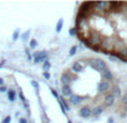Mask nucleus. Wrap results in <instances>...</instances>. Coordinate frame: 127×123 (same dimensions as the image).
Segmentation results:
<instances>
[{
	"label": "nucleus",
	"mask_w": 127,
	"mask_h": 123,
	"mask_svg": "<svg viewBox=\"0 0 127 123\" xmlns=\"http://www.w3.org/2000/svg\"><path fill=\"white\" fill-rule=\"evenodd\" d=\"M63 25H64V19L63 18H60V19L58 20V22H57V26H56V31H57V33H60V31H62Z\"/></svg>",
	"instance_id": "14"
},
{
	"label": "nucleus",
	"mask_w": 127,
	"mask_h": 123,
	"mask_svg": "<svg viewBox=\"0 0 127 123\" xmlns=\"http://www.w3.org/2000/svg\"><path fill=\"white\" fill-rule=\"evenodd\" d=\"M36 46H37V40H36V39H31L30 40V48L33 49Z\"/></svg>",
	"instance_id": "17"
},
{
	"label": "nucleus",
	"mask_w": 127,
	"mask_h": 123,
	"mask_svg": "<svg viewBox=\"0 0 127 123\" xmlns=\"http://www.w3.org/2000/svg\"><path fill=\"white\" fill-rule=\"evenodd\" d=\"M47 54L46 51H42V52H35L32 55L33 57V63L35 64H38V63H41V62H46L47 60Z\"/></svg>",
	"instance_id": "2"
},
{
	"label": "nucleus",
	"mask_w": 127,
	"mask_h": 123,
	"mask_svg": "<svg viewBox=\"0 0 127 123\" xmlns=\"http://www.w3.org/2000/svg\"><path fill=\"white\" fill-rule=\"evenodd\" d=\"M29 34H30V31H27V33H25L24 35H22V39L24 40H26V39H28V36H29Z\"/></svg>",
	"instance_id": "21"
},
{
	"label": "nucleus",
	"mask_w": 127,
	"mask_h": 123,
	"mask_svg": "<svg viewBox=\"0 0 127 123\" xmlns=\"http://www.w3.org/2000/svg\"><path fill=\"white\" fill-rule=\"evenodd\" d=\"M68 123H72V122L71 121H68Z\"/></svg>",
	"instance_id": "32"
},
{
	"label": "nucleus",
	"mask_w": 127,
	"mask_h": 123,
	"mask_svg": "<svg viewBox=\"0 0 127 123\" xmlns=\"http://www.w3.org/2000/svg\"><path fill=\"white\" fill-rule=\"evenodd\" d=\"M42 75H44V77H45L46 79H49V78H50V74H49L48 72H44V73H42Z\"/></svg>",
	"instance_id": "22"
},
{
	"label": "nucleus",
	"mask_w": 127,
	"mask_h": 123,
	"mask_svg": "<svg viewBox=\"0 0 127 123\" xmlns=\"http://www.w3.org/2000/svg\"><path fill=\"white\" fill-rule=\"evenodd\" d=\"M101 74H103V77H104V78L106 79V82H109V81H112V79H113V73L110 72L109 68H107L106 70H104Z\"/></svg>",
	"instance_id": "9"
},
{
	"label": "nucleus",
	"mask_w": 127,
	"mask_h": 123,
	"mask_svg": "<svg viewBox=\"0 0 127 123\" xmlns=\"http://www.w3.org/2000/svg\"><path fill=\"white\" fill-rule=\"evenodd\" d=\"M122 102H123V104H125V105L127 106V94L124 95V97L122 99Z\"/></svg>",
	"instance_id": "23"
},
{
	"label": "nucleus",
	"mask_w": 127,
	"mask_h": 123,
	"mask_svg": "<svg viewBox=\"0 0 127 123\" xmlns=\"http://www.w3.org/2000/svg\"><path fill=\"white\" fill-rule=\"evenodd\" d=\"M83 100L84 99H81V97L78 96V95H74V94H72L71 96L68 99V101H69L70 103L72 104V105H79V104L83 102Z\"/></svg>",
	"instance_id": "7"
},
{
	"label": "nucleus",
	"mask_w": 127,
	"mask_h": 123,
	"mask_svg": "<svg viewBox=\"0 0 127 123\" xmlns=\"http://www.w3.org/2000/svg\"><path fill=\"white\" fill-rule=\"evenodd\" d=\"M2 84H3V79H2V78H0V86H1Z\"/></svg>",
	"instance_id": "30"
},
{
	"label": "nucleus",
	"mask_w": 127,
	"mask_h": 123,
	"mask_svg": "<svg viewBox=\"0 0 127 123\" xmlns=\"http://www.w3.org/2000/svg\"><path fill=\"white\" fill-rule=\"evenodd\" d=\"M51 94H53V95H54V96H55V97H56V99H58V97H59V96H58V93H57V92H56V91H55V90H51Z\"/></svg>",
	"instance_id": "25"
},
{
	"label": "nucleus",
	"mask_w": 127,
	"mask_h": 123,
	"mask_svg": "<svg viewBox=\"0 0 127 123\" xmlns=\"http://www.w3.org/2000/svg\"><path fill=\"white\" fill-rule=\"evenodd\" d=\"M98 90L100 92H108V91L112 90V84H110V82L101 81L98 85Z\"/></svg>",
	"instance_id": "4"
},
{
	"label": "nucleus",
	"mask_w": 127,
	"mask_h": 123,
	"mask_svg": "<svg viewBox=\"0 0 127 123\" xmlns=\"http://www.w3.org/2000/svg\"><path fill=\"white\" fill-rule=\"evenodd\" d=\"M112 91H113V93H112V94L114 95L115 97H121L122 92H121V88H119V87H117V86H114Z\"/></svg>",
	"instance_id": "12"
},
{
	"label": "nucleus",
	"mask_w": 127,
	"mask_h": 123,
	"mask_svg": "<svg viewBox=\"0 0 127 123\" xmlns=\"http://www.w3.org/2000/svg\"><path fill=\"white\" fill-rule=\"evenodd\" d=\"M104 111V108L101 105H98L96 106V108H94L92 110V115H94V117H98V115H100L101 113H103Z\"/></svg>",
	"instance_id": "10"
},
{
	"label": "nucleus",
	"mask_w": 127,
	"mask_h": 123,
	"mask_svg": "<svg viewBox=\"0 0 127 123\" xmlns=\"http://www.w3.org/2000/svg\"><path fill=\"white\" fill-rule=\"evenodd\" d=\"M76 52H77V47L76 46H72L71 48H70V51H69V55L70 56H74L75 54H76Z\"/></svg>",
	"instance_id": "16"
},
{
	"label": "nucleus",
	"mask_w": 127,
	"mask_h": 123,
	"mask_svg": "<svg viewBox=\"0 0 127 123\" xmlns=\"http://www.w3.org/2000/svg\"><path fill=\"white\" fill-rule=\"evenodd\" d=\"M0 92H7V88L4 86H0Z\"/></svg>",
	"instance_id": "27"
},
{
	"label": "nucleus",
	"mask_w": 127,
	"mask_h": 123,
	"mask_svg": "<svg viewBox=\"0 0 127 123\" xmlns=\"http://www.w3.org/2000/svg\"><path fill=\"white\" fill-rule=\"evenodd\" d=\"M114 122V120H113V118H109V119H108V123H113Z\"/></svg>",
	"instance_id": "29"
},
{
	"label": "nucleus",
	"mask_w": 127,
	"mask_h": 123,
	"mask_svg": "<svg viewBox=\"0 0 127 123\" xmlns=\"http://www.w3.org/2000/svg\"><path fill=\"white\" fill-rule=\"evenodd\" d=\"M50 68V63H49L48 61H46V62H44V65H42V69L45 70V72H47V70Z\"/></svg>",
	"instance_id": "15"
},
{
	"label": "nucleus",
	"mask_w": 127,
	"mask_h": 123,
	"mask_svg": "<svg viewBox=\"0 0 127 123\" xmlns=\"http://www.w3.org/2000/svg\"><path fill=\"white\" fill-rule=\"evenodd\" d=\"M16 99V92L13 90H8V100L10 102H13Z\"/></svg>",
	"instance_id": "13"
},
{
	"label": "nucleus",
	"mask_w": 127,
	"mask_h": 123,
	"mask_svg": "<svg viewBox=\"0 0 127 123\" xmlns=\"http://www.w3.org/2000/svg\"><path fill=\"white\" fill-rule=\"evenodd\" d=\"M79 114L83 118L87 119V118L92 117V109H90L89 106H83V108H80V110H79Z\"/></svg>",
	"instance_id": "6"
},
{
	"label": "nucleus",
	"mask_w": 127,
	"mask_h": 123,
	"mask_svg": "<svg viewBox=\"0 0 127 123\" xmlns=\"http://www.w3.org/2000/svg\"><path fill=\"white\" fill-rule=\"evenodd\" d=\"M18 38H19V30H15L12 35V40H17Z\"/></svg>",
	"instance_id": "18"
},
{
	"label": "nucleus",
	"mask_w": 127,
	"mask_h": 123,
	"mask_svg": "<svg viewBox=\"0 0 127 123\" xmlns=\"http://www.w3.org/2000/svg\"><path fill=\"white\" fill-rule=\"evenodd\" d=\"M19 123H28V121H27L25 118H22V119H20L19 120Z\"/></svg>",
	"instance_id": "26"
},
{
	"label": "nucleus",
	"mask_w": 127,
	"mask_h": 123,
	"mask_svg": "<svg viewBox=\"0 0 127 123\" xmlns=\"http://www.w3.org/2000/svg\"><path fill=\"white\" fill-rule=\"evenodd\" d=\"M71 69L74 70V73H81V70L84 69V66L81 65L79 62H76V63H74V65H72Z\"/></svg>",
	"instance_id": "11"
},
{
	"label": "nucleus",
	"mask_w": 127,
	"mask_h": 123,
	"mask_svg": "<svg viewBox=\"0 0 127 123\" xmlns=\"http://www.w3.org/2000/svg\"><path fill=\"white\" fill-rule=\"evenodd\" d=\"M62 93H63L64 97H70V96L72 95L71 88H70V86H69V85H65V86H63Z\"/></svg>",
	"instance_id": "8"
},
{
	"label": "nucleus",
	"mask_w": 127,
	"mask_h": 123,
	"mask_svg": "<svg viewBox=\"0 0 127 123\" xmlns=\"http://www.w3.org/2000/svg\"><path fill=\"white\" fill-rule=\"evenodd\" d=\"M19 97L21 99V101H25V100H26V99H25V96L22 95V93H19Z\"/></svg>",
	"instance_id": "28"
},
{
	"label": "nucleus",
	"mask_w": 127,
	"mask_h": 123,
	"mask_svg": "<svg viewBox=\"0 0 127 123\" xmlns=\"http://www.w3.org/2000/svg\"><path fill=\"white\" fill-rule=\"evenodd\" d=\"M74 79V76L70 74L69 72H65L64 74L62 75V83H63V86L65 85H69L71 83V81Z\"/></svg>",
	"instance_id": "3"
},
{
	"label": "nucleus",
	"mask_w": 127,
	"mask_h": 123,
	"mask_svg": "<svg viewBox=\"0 0 127 123\" xmlns=\"http://www.w3.org/2000/svg\"><path fill=\"white\" fill-rule=\"evenodd\" d=\"M89 66L92 68H94L95 70H97V72H101V73L108 68L106 63L104 61H101L100 58H93V60H90Z\"/></svg>",
	"instance_id": "1"
},
{
	"label": "nucleus",
	"mask_w": 127,
	"mask_h": 123,
	"mask_svg": "<svg viewBox=\"0 0 127 123\" xmlns=\"http://www.w3.org/2000/svg\"><path fill=\"white\" fill-rule=\"evenodd\" d=\"M69 34H70V35H71V36L76 35V34H77V28H76V27H74V28H71V29H70V30H69Z\"/></svg>",
	"instance_id": "19"
},
{
	"label": "nucleus",
	"mask_w": 127,
	"mask_h": 123,
	"mask_svg": "<svg viewBox=\"0 0 127 123\" xmlns=\"http://www.w3.org/2000/svg\"><path fill=\"white\" fill-rule=\"evenodd\" d=\"M114 103H115V96L113 94H108L107 96L104 99V106H106V108L113 106Z\"/></svg>",
	"instance_id": "5"
},
{
	"label": "nucleus",
	"mask_w": 127,
	"mask_h": 123,
	"mask_svg": "<svg viewBox=\"0 0 127 123\" xmlns=\"http://www.w3.org/2000/svg\"><path fill=\"white\" fill-rule=\"evenodd\" d=\"M10 121H11V117H9L8 115V117L4 118V120L2 121V123H10Z\"/></svg>",
	"instance_id": "20"
},
{
	"label": "nucleus",
	"mask_w": 127,
	"mask_h": 123,
	"mask_svg": "<svg viewBox=\"0 0 127 123\" xmlns=\"http://www.w3.org/2000/svg\"><path fill=\"white\" fill-rule=\"evenodd\" d=\"M2 65H3V63H1V64H0V68L2 67Z\"/></svg>",
	"instance_id": "31"
},
{
	"label": "nucleus",
	"mask_w": 127,
	"mask_h": 123,
	"mask_svg": "<svg viewBox=\"0 0 127 123\" xmlns=\"http://www.w3.org/2000/svg\"><path fill=\"white\" fill-rule=\"evenodd\" d=\"M31 85H32L35 88H38V87H39V85H38V83H37L36 81H31Z\"/></svg>",
	"instance_id": "24"
}]
</instances>
